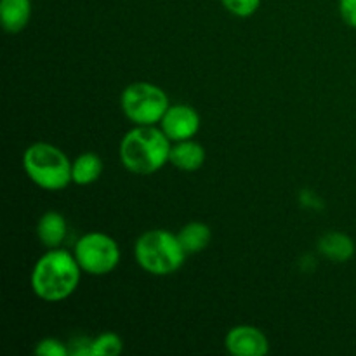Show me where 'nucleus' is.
<instances>
[{
  "instance_id": "obj_9",
  "label": "nucleus",
  "mask_w": 356,
  "mask_h": 356,
  "mask_svg": "<svg viewBox=\"0 0 356 356\" xmlns=\"http://www.w3.org/2000/svg\"><path fill=\"white\" fill-rule=\"evenodd\" d=\"M207 153L205 148L195 139H186V141L174 143L170 148L169 163L183 172H195L205 163Z\"/></svg>"
},
{
  "instance_id": "obj_2",
  "label": "nucleus",
  "mask_w": 356,
  "mask_h": 356,
  "mask_svg": "<svg viewBox=\"0 0 356 356\" xmlns=\"http://www.w3.org/2000/svg\"><path fill=\"white\" fill-rule=\"evenodd\" d=\"M172 141L159 125H134L118 146L120 162L136 176H152L169 163Z\"/></svg>"
},
{
  "instance_id": "obj_13",
  "label": "nucleus",
  "mask_w": 356,
  "mask_h": 356,
  "mask_svg": "<svg viewBox=\"0 0 356 356\" xmlns=\"http://www.w3.org/2000/svg\"><path fill=\"white\" fill-rule=\"evenodd\" d=\"M101 174H103V160L97 153H80L75 160H72V179L79 186L94 184Z\"/></svg>"
},
{
  "instance_id": "obj_3",
  "label": "nucleus",
  "mask_w": 356,
  "mask_h": 356,
  "mask_svg": "<svg viewBox=\"0 0 356 356\" xmlns=\"http://www.w3.org/2000/svg\"><path fill=\"white\" fill-rule=\"evenodd\" d=\"M186 256L177 233L162 228L148 229L134 243L136 263L153 277L174 275L183 268Z\"/></svg>"
},
{
  "instance_id": "obj_7",
  "label": "nucleus",
  "mask_w": 356,
  "mask_h": 356,
  "mask_svg": "<svg viewBox=\"0 0 356 356\" xmlns=\"http://www.w3.org/2000/svg\"><path fill=\"white\" fill-rule=\"evenodd\" d=\"M200 115L193 106L184 103L170 104L169 110L160 120L159 127L162 129L163 134L170 139L172 143L186 141V139H193L195 134L200 131Z\"/></svg>"
},
{
  "instance_id": "obj_4",
  "label": "nucleus",
  "mask_w": 356,
  "mask_h": 356,
  "mask_svg": "<svg viewBox=\"0 0 356 356\" xmlns=\"http://www.w3.org/2000/svg\"><path fill=\"white\" fill-rule=\"evenodd\" d=\"M21 163L28 179L45 191H61L73 183L72 162L61 148L51 143L38 141L28 146Z\"/></svg>"
},
{
  "instance_id": "obj_5",
  "label": "nucleus",
  "mask_w": 356,
  "mask_h": 356,
  "mask_svg": "<svg viewBox=\"0 0 356 356\" xmlns=\"http://www.w3.org/2000/svg\"><path fill=\"white\" fill-rule=\"evenodd\" d=\"M170 99L162 87L152 82L129 83L120 94V108L134 125H159Z\"/></svg>"
},
{
  "instance_id": "obj_17",
  "label": "nucleus",
  "mask_w": 356,
  "mask_h": 356,
  "mask_svg": "<svg viewBox=\"0 0 356 356\" xmlns=\"http://www.w3.org/2000/svg\"><path fill=\"white\" fill-rule=\"evenodd\" d=\"M33 353L37 356H68L70 346L56 337H44L35 344Z\"/></svg>"
},
{
  "instance_id": "obj_16",
  "label": "nucleus",
  "mask_w": 356,
  "mask_h": 356,
  "mask_svg": "<svg viewBox=\"0 0 356 356\" xmlns=\"http://www.w3.org/2000/svg\"><path fill=\"white\" fill-rule=\"evenodd\" d=\"M222 7L236 17H250L261 7V0H221Z\"/></svg>"
},
{
  "instance_id": "obj_14",
  "label": "nucleus",
  "mask_w": 356,
  "mask_h": 356,
  "mask_svg": "<svg viewBox=\"0 0 356 356\" xmlns=\"http://www.w3.org/2000/svg\"><path fill=\"white\" fill-rule=\"evenodd\" d=\"M177 238H179L181 245L186 250V254H198L209 247L212 232L205 222L190 221L177 232Z\"/></svg>"
},
{
  "instance_id": "obj_15",
  "label": "nucleus",
  "mask_w": 356,
  "mask_h": 356,
  "mask_svg": "<svg viewBox=\"0 0 356 356\" xmlns=\"http://www.w3.org/2000/svg\"><path fill=\"white\" fill-rule=\"evenodd\" d=\"M124 351V341L115 332H103L90 341V356H117Z\"/></svg>"
},
{
  "instance_id": "obj_10",
  "label": "nucleus",
  "mask_w": 356,
  "mask_h": 356,
  "mask_svg": "<svg viewBox=\"0 0 356 356\" xmlns=\"http://www.w3.org/2000/svg\"><path fill=\"white\" fill-rule=\"evenodd\" d=\"M68 235V221L58 211H49L37 222V238L45 249H58Z\"/></svg>"
},
{
  "instance_id": "obj_8",
  "label": "nucleus",
  "mask_w": 356,
  "mask_h": 356,
  "mask_svg": "<svg viewBox=\"0 0 356 356\" xmlns=\"http://www.w3.org/2000/svg\"><path fill=\"white\" fill-rule=\"evenodd\" d=\"M225 346L233 356H264L270 353L266 334L254 325H235L225 337Z\"/></svg>"
},
{
  "instance_id": "obj_12",
  "label": "nucleus",
  "mask_w": 356,
  "mask_h": 356,
  "mask_svg": "<svg viewBox=\"0 0 356 356\" xmlns=\"http://www.w3.org/2000/svg\"><path fill=\"white\" fill-rule=\"evenodd\" d=\"M31 17V0H0V19L7 33H19Z\"/></svg>"
},
{
  "instance_id": "obj_18",
  "label": "nucleus",
  "mask_w": 356,
  "mask_h": 356,
  "mask_svg": "<svg viewBox=\"0 0 356 356\" xmlns=\"http://www.w3.org/2000/svg\"><path fill=\"white\" fill-rule=\"evenodd\" d=\"M339 14L348 26L356 28V0H339Z\"/></svg>"
},
{
  "instance_id": "obj_1",
  "label": "nucleus",
  "mask_w": 356,
  "mask_h": 356,
  "mask_svg": "<svg viewBox=\"0 0 356 356\" xmlns=\"http://www.w3.org/2000/svg\"><path fill=\"white\" fill-rule=\"evenodd\" d=\"M82 273L75 254L61 247L47 249L31 270V291L44 302H61L76 291Z\"/></svg>"
},
{
  "instance_id": "obj_6",
  "label": "nucleus",
  "mask_w": 356,
  "mask_h": 356,
  "mask_svg": "<svg viewBox=\"0 0 356 356\" xmlns=\"http://www.w3.org/2000/svg\"><path fill=\"white\" fill-rule=\"evenodd\" d=\"M73 254L83 273L90 277L113 273L122 257L117 240L103 232H89L80 236L73 247Z\"/></svg>"
},
{
  "instance_id": "obj_11",
  "label": "nucleus",
  "mask_w": 356,
  "mask_h": 356,
  "mask_svg": "<svg viewBox=\"0 0 356 356\" xmlns=\"http://www.w3.org/2000/svg\"><path fill=\"white\" fill-rule=\"evenodd\" d=\"M318 250L325 259L334 263H348L355 256L356 245L346 233L329 232L318 240Z\"/></svg>"
}]
</instances>
